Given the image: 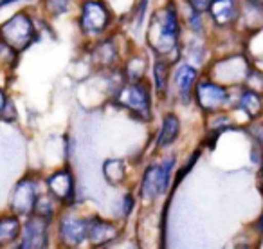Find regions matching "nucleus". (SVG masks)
<instances>
[{"label":"nucleus","mask_w":263,"mask_h":249,"mask_svg":"<svg viewBox=\"0 0 263 249\" xmlns=\"http://www.w3.org/2000/svg\"><path fill=\"white\" fill-rule=\"evenodd\" d=\"M0 33H2V38H4L9 47L16 49V51H22L33 40L34 29L31 20L26 15H16L2 26Z\"/></svg>","instance_id":"obj_1"},{"label":"nucleus","mask_w":263,"mask_h":249,"mask_svg":"<svg viewBox=\"0 0 263 249\" xmlns=\"http://www.w3.org/2000/svg\"><path fill=\"white\" fill-rule=\"evenodd\" d=\"M117 103L124 109L132 110L143 119L150 117V94L144 85L139 83H130L124 85L117 94Z\"/></svg>","instance_id":"obj_2"},{"label":"nucleus","mask_w":263,"mask_h":249,"mask_svg":"<svg viewBox=\"0 0 263 249\" xmlns=\"http://www.w3.org/2000/svg\"><path fill=\"white\" fill-rule=\"evenodd\" d=\"M170 172H172V161L161 166H150L144 173L143 181V197L146 201H154L161 193H164L170 184Z\"/></svg>","instance_id":"obj_3"},{"label":"nucleus","mask_w":263,"mask_h":249,"mask_svg":"<svg viewBox=\"0 0 263 249\" xmlns=\"http://www.w3.org/2000/svg\"><path fill=\"white\" fill-rule=\"evenodd\" d=\"M110 16L101 2H87L81 13V27L88 33H99L106 27Z\"/></svg>","instance_id":"obj_4"},{"label":"nucleus","mask_w":263,"mask_h":249,"mask_svg":"<svg viewBox=\"0 0 263 249\" xmlns=\"http://www.w3.org/2000/svg\"><path fill=\"white\" fill-rule=\"evenodd\" d=\"M161 33H159V42L155 45V49L162 52H168L170 49L175 45L177 38H179V22H177V13L175 9L170 6L166 9L164 16L161 20Z\"/></svg>","instance_id":"obj_5"},{"label":"nucleus","mask_w":263,"mask_h":249,"mask_svg":"<svg viewBox=\"0 0 263 249\" xmlns=\"http://www.w3.org/2000/svg\"><path fill=\"white\" fill-rule=\"evenodd\" d=\"M197 99L200 103L202 109L205 110H215L220 105H223L227 99L226 88H222L220 85H215L211 81H202L197 88Z\"/></svg>","instance_id":"obj_6"},{"label":"nucleus","mask_w":263,"mask_h":249,"mask_svg":"<svg viewBox=\"0 0 263 249\" xmlns=\"http://www.w3.org/2000/svg\"><path fill=\"white\" fill-rule=\"evenodd\" d=\"M34 202H36V190H34V183L31 181H22L16 186L15 197H13V206H15L16 213L20 215H27L34 209Z\"/></svg>","instance_id":"obj_7"},{"label":"nucleus","mask_w":263,"mask_h":249,"mask_svg":"<svg viewBox=\"0 0 263 249\" xmlns=\"http://www.w3.org/2000/svg\"><path fill=\"white\" fill-rule=\"evenodd\" d=\"M60 235H62V240L69 245H78L87 238V220L80 219H67L62 220L60 224Z\"/></svg>","instance_id":"obj_8"},{"label":"nucleus","mask_w":263,"mask_h":249,"mask_svg":"<svg viewBox=\"0 0 263 249\" xmlns=\"http://www.w3.org/2000/svg\"><path fill=\"white\" fill-rule=\"evenodd\" d=\"M45 222L44 217L40 219H29L26 224V233H24V240H22V247H44L47 244V233H45Z\"/></svg>","instance_id":"obj_9"},{"label":"nucleus","mask_w":263,"mask_h":249,"mask_svg":"<svg viewBox=\"0 0 263 249\" xmlns=\"http://www.w3.org/2000/svg\"><path fill=\"white\" fill-rule=\"evenodd\" d=\"M116 235H117V231L112 224L103 222V220H98V219L87 220V238L90 244H94V245L106 244V242L112 240Z\"/></svg>","instance_id":"obj_10"},{"label":"nucleus","mask_w":263,"mask_h":249,"mask_svg":"<svg viewBox=\"0 0 263 249\" xmlns=\"http://www.w3.org/2000/svg\"><path fill=\"white\" fill-rule=\"evenodd\" d=\"M209 9L218 26H227V24L234 22L238 16L236 0H213Z\"/></svg>","instance_id":"obj_11"},{"label":"nucleus","mask_w":263,"mask_h":249,"mask_svg":"<svg viewBox=\"0 0 263 249\" xmlns=\"http://www.w3.org/2000/svg\"><path fill=\"white\" fill-rule=\"evenodd\" d=\"M49 188L60 199V201H69L72 197V177L69 172H58L49 179Z\"/></svg>","instance_id":"obj_12"},{"label":"nucleus","mask_w":263,"mask_h":249,"mask_svg":"<svg viewBox=\"0 0 263 249\" xmlns=\"http://www.w3.org/2000/svg\"><path fill=\"white\" fill-rule=\"evenodd\" d=\"M179 119H177L173 114L164 117V123H162V129H161V134H159V139H157V145L159 147H168L170 143L175 141V137L179 136Z\"/></svg>","instance_id":"obj_13"},{"label":"nucleus","mask_w":263,"mask_h":249,"mask_svg":"<svg viewBox=\"0 0 263 249\" xmlns=\"http://www.w3.org/2000/svg\"><path fill=\"white\" fill-rule=\"evenodd\" d=\"M177 85H179L180 92H184V94H187V92L191 91V87H193L195 80H197V70L193 69V67L190 65H184L180 67L179 70H177Z\"/></svg>","instance_id":"obj_14"},{"label":"nucleus","mask_w":263,"mask_h":249,"mask_svg":"<svg viewBox=\"0 0 263 249\" xmlns=\"http://www.w3.org/2000/svg\"><path fill=\"white\" fill-rule=\"evenodd\" d=\"M18 220L16 219H2L0 220V245L9 244L18 235Z\"/></svg>","instance_id":"obj_15"},{"label":"nucleus","mask_w":263,"mask_h":249,"mask_svg":"<svg viewBox=\"0 0 263 249\" xmlns=\"http://www.w3.org/2000/svg\"><path fill=\"white\" fill-rule=\"evenodd\" d=\"M240 105L251 117H256L259 114V110H261V101H259L258 94L254 91H245L241 94Z\"/></svg>","instance_id":"obj_16"},{"label":"nucleus","mask_w":263,"mask_h":249,"mask_svg":"<svg viewBox=\"0 0 263 249\" xmlns=\"http://www.w3.org/2000/svg\"><path fill=\"white\" fill-rule=\"evenodd\" d=\"M103 173H105L108 183L117 184L124 177V165L121 161H106L105 166H103Z\"/></svg>","instance_id":"obj_17"},{"label":"nucleus","mask_w":263,"mask_h":249,"mask_svg":"<svg viewBox=\"0 0 263 249\" xmlns=\"http://www.w3.org/2000/svg\"><path fill=\"white\" fill-rule=\"evenodd\" d=\"M168 65L164 62H159L155 65V80H157V88L159 92H164L166 88V78H168Z\"/></svg>","instance_id":"obj_18"},{"label":"nucleus","mask_w":263,"mask_h":249,"mask_svg":"<svg viewBox=\"0 0 263 249\" xmlns=\"http://www.w3.org/2000/svg\"><path fill=\"white\" fill-rule=\"evenodd\" d=\"M8 110H9V112L15 114V110H13L11 101H9V99L6 98L4 92L0 91V117H6V119H11V117L8 116Z\"/></svg>","instance_id":"obj_19"},{"label":"nucleus","mask_w":263,"mask_h":249,"mask_svg":"<svg viewBox=\"0 0 263 249\" xmlns=\"http://www.w3.org/2000/svg\"><path fill=\"white\" fill-rule=\"evenodd\" d=\"M211 2L213 0H190V6L197 13H202V11H208V9L211 8Z\"/></svg>","instance_id":"obj_20"},{"label":"nucleus","mask_w":263,"mask_h":249,"mask_svg":"<svg viewBox=\"0 0 263 249\" xmlns=\"http://www.w3.org/2000/svg\"><path fill=\"white\" fill-rule=\"evenodd\" d=\"M252 4H258V6H263V0H251Z\"/></svg>","instance_id":"obj_21"},{"label":"nucleus","mask_w":263,"mask_h":249,"mask_svg":"<svg viewBox=\"0 0 263 249\" xmlns=\"http://www.w3.org/2000/svg\"><path fill=\"white\" fill-rule=\"evenodd\" d=\"M259 175H261V191H263V170H261V173H259Z\"/></svg>","instance_id":"obj_22"},{"label":"nucleus","mask_w":263,"mask_h":249,"mask_svg":"<svg viewBox=\"0 0 263 249\" xmlns=\"http://www.w3.org/2000/svg\"><path fill=\"white\" fill-rule=\"evenodd\" d=\"M259 226H261V229H263V224H259Z\"/></svg>","instance_id":"obj_23"}]
</instances>
